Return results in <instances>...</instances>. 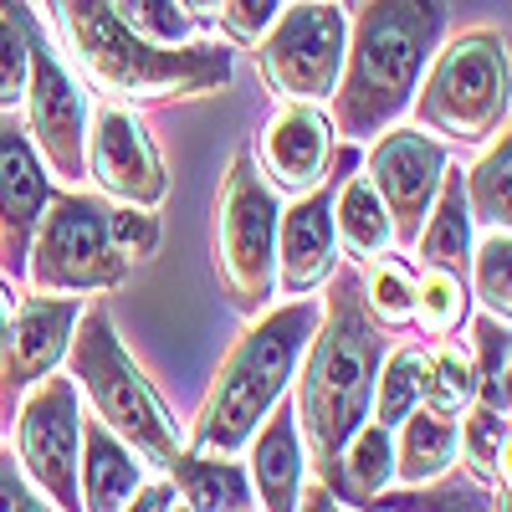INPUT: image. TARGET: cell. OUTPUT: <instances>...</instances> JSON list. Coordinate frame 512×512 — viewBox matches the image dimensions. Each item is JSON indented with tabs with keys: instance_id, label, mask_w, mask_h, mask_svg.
Listing matches in <instances>:
<instances>
[{
	"instance_id": "1",
	"label": "cell",
	"mask_w": 512,
	"mask_h": 512,
	"mask_svg": "<svg viewBox=\"0 0 512 512\" xmlns=\"http://www.w3.org/2000/svg\"><path fill=\"white\" fill-rule=\"evenodd\" d=\"M328 297L318 328L297 364V431H303L308 461L318 466V482L338 492V456H344L349 436L359 431V420H369L374 405V374L384 359V328L374 323V313L364 308V282H359V262L333 267L328 277ZM344 502V492H338Z\"/></svg>"
},
{
	"instance_id": "2",
	"label": "cell",
	"mask_w": 512,
	"mask_h": 512,
	"mask_svg": "<svg viewBox=\"0 0 512 512\" xmlns=\"http://www.w3.org/2000/svg\"><path fill=\"white\" fill-rule=\"evenodd\" d=\"M57 41L72 52L82 77L118 103H164V98H205L226 93L236 57L221 41H180L159 47L144 41L118 16L113 0H36Z\"/></svg>"
},
{
	"instance_id": "3",
	"label": "cell",
	"mask_w": 512,
	"mask_h": 512,
	"mask_svg": "<svg viewBox=\"0 0 512 512\" xmlns=\"http://www.w3.org/2000/svg\"><path fill=\"white\" fill-rule=\"evenodd\" d=\"M446 21V0H369L349 21L344 72H338V88L328 98L333 134L364 144L379 139L390 123H400L446 36Z\"/></svg>"
},
{
	"instance_id": "4",
	"label": "cell",
	"mask_w": 512,
	"mask_h": 512,
	"mask_svg": "<svg viewBox=\"0 0 512 512\" xmlns=\"http://www.w3.org/2000/svg\"><path fill=\"white\" fill-rule=\"evenodd\" d=\"M318 303L308 292L287 297L282 308H262L256 323L231 344V354L221 359L216 379L200 400V415L190 425V451H216V456H236L251 431L262 425V415L287 395V384L303 364V349L318 328Z\"/></svg>"
},
{
	"instance_id": "5",
	"label": "cell",
	"mask_w": 512,
	"mask_h": 512,
	"mask_svg": "<svg viewBox=\"0 0 512 512\" xmlns=\"http://www.w3.org/2000/svg\"><path fill=\"white\" fill-rule=\"evenodd\" d=\"M67 364H72V379H77V395L93 400V415L108 431L134 446L139 461L169 472V461L185 451V431H180V420L169 415V405L159 400L149 374L128 359L123 338L113 333V318L103 308L77 318L72 344H67Z\"/></svg>"
},
{
	"instance_id": "6",
	"label": "cell",
	"mask_w": 512,
	"mask_h": 512,
	"mask_svg": "<svg viewBox=\"0 0 512 512\" xmlns=\"http://www.w3.org/2000/svg\"><path fill=\"white\" fill-rule=\"evenodd\" d=\"M410 108L425 134H441L461 149L487 144L497 128H507V41L497 31H466L436 47Z\"/></svg>"
},
{
	"instance_id": "7",
	"label": "cell",
	"mask_w": 512,
	"mask_h": 512,
	"mask_svg": "<svg viewBox=\"0 0 512 512\" xmlns=\"http://www.w3.org/2000/svg\"><path fill=\"white\" fill-rule=\"evenodd\" d=\"M277 190L256 175L251 149H241L216 200V272L236 313L256 318L277 297Z\"/></svg>"
},
{
	"instance_id": "8",
	"label": "cell",
	"mask_w": 512,
	"mask_h": 512,
	"mask_svg": "<svg viewBox=\"0 0 512 512\" xmlns=\"http://www.w3.org/2000/svg\"><path fill=\"white\" fill-rule=\"evenodd\" d=\"M128 272H134V262L113 246L108 205L98 195H57L52 190L47 210H41V221L31 231V251H26L31 292L93 297V292L123 287Z\"/></svg>"
},
{
	"instance_id": "9",
	"label": "cell",
	"mask_w": 512,
	"mask_h": 512,
	"mask_svg": "<svg viewBox=\"0 0 512 512\" xmlns=\"http://www.w3.org/2000/svg\"><path fill=\"white\" fill-rule=\"evenodd\" d=\"M349 11L338 0H297L256 36V67L277 103H328L344 72Z\"/></svg>"
},
{
	"instance_id": "10",
	"label": "cell",
	"mask_w": 512,
	"mask_h": 512,
	"mask_svg": "<svg viewBox=\"0 0 512 512\" xmlns=\"http://www.w3.org/2000/svg\"><path fill=\"white\" fill-rule=\"evenodd\" d=\"M77 446H82V405L72 374H41L21 390L16 410V461L47 507H77Z\"/></svg>"
},
{
	"instance_id": "11",
	"label": "cell",
	"mask_w": 512,
	"mask_h": 512,
	"mask_svg": "<svg viewBox=\"0 0 512 512\" xmlns=\"http://www.w3.org/2000/svg\"><path fill=\"white\" fill-rule=\"evenodd\" d=\"M26 134L57 180H88V98L52 52L47 31L31 16V82H26Z\"/></svg>"
},
{
	"instance_id": "12",
	"label": "cell",
	"mask_w": 512,
	"mask_h": 512,
	"mask_svg": "<svg viewBox=\"0 0 512 512\" xmlns=\"http://www.w3.org/2000/svg\"><path fill=\"white\" fill-rule=\"evenodd\" d=\"M349 169H359V144L344 139V149H333V159H328V175L313 190L292 195L287 210H277V292L282 297L323 287V277L338 267L333 190Z\"/></svg>"
},
{
	"instance_id": "13",
	"label": "cell",
	"mask_w": 512,
	"mask_h": 512,
	"mask_svg": "<svg viewBox=\"0 0 512 512\" xmlns=\"http://www.w3.org/2000/svg\"><path fill=\"white\" fill-rule=\"evenodd\" d=\"M446 164H451V154L431 134H420V128H395L390 123L379 134L364 175L374 180L384 210H390V231H395L400 251L415 246V231H420L425 210H431V200H436V185L446 175Z\"/></svg>"
},
{
	"instance_id": "14",
	"label": "cell",
	"mask_w": 512,
	"mask_h": 512,
	"mask_svg": "<svg viewBox=\"0 0 512 512\" xmlns=\"http://www.w3.org/2000/svg\"><path fill=\"white\" fill-rule=\"evenodd\" d=\"M88 175L103 195H113L118 205H149L159 210L169 195V175H164V159L149 139L144 118L108 98L93 113V149H88Z\"/></svg>"
},
{
	"instance_id": "15",
	"label": "cell",
	"mask_w": 512,
	"mask_h": 512,
	"mask_svg": "<svg viewBox=\"0 0 512 512\" xmlns=\"http://www.w3.org/2000/svg\"><path fill=\"white\" fill-rule=\"evenodd\" d=\"M47 200H52V175L31 134L11 123V113H0V272H6V282L26 277L31 231Z\"/></svg>"
},
{
	"instance_id": "16",
	"label": "cell",
	"mask_w": 512,
	"mask_h": 512,
	"mask_svg": "<svg viewBox=\"0 0 512 512\" xmlns=\"http://www.w3.org/2000/svg\"><path fill=\"white\" fill-rule=\"evenodd\" d=\"M77 318H82V297H72V292H31V297H16L6 359H0V395H6V400L21 395L31 379L52 374L67 359Z\"/></svg>"
},
{
	"instance_id": "17",
	"label": "cell",
	"mask_w": 512,
	"mask_h": 512,
	"mask_svg": "<svg viewBox=\"0 0 512 512\" xmlns=\"http://www.w3.org/2000/svg\"><path fill=\"white\" fill-rule=\"evenodd\" d=\"M256 164L272 190L287 195H303L328 175V159H333V123L323 113V103H282L267 128L256 134Z\"/></svg>"
},
{
	"instance_id": "18",
	"label": "cell",
	"mask_w": 512,
	"mask_h": 512,
	"mask_svg": "<svg viewBox=\"0 0 512 512\" xmlns=\"http://www.w3.org/2000/svg\"><path fill=\"white\" fill-rule=\"evenodd\" d=\"M246 446H251V466H246L251 492L262 497V507L272 512L297 507V492H303V477H308V446H303V431H297L292 400H277Z\"/></svg>"
},
{
	"instance_id": "19",
	"label": "cell",
	"mask_w": 512,
	"mask_h": 512,
	"mask_svg": "<svg viewBox=\"0 0 512 512\" xmlns=\"http://www.w3.org/2000/svg\"><path fill=\"white\" fill-rule=\"evenodd\" d=\"M144 482V461L134 456L123 436H113L103 420H82V446H77V507L118 512L128 507L134 487Z\"/></svg>"
},
{
	"instance_id": "20",
	"label": "cell",
	"mask_w": 512,
	"mask_h": 512,
	"mask_svg": "<svg viewBox=\"0 0 512 512\" xmlns=\"http://www.w3.org/2000/svg\"><path fill=\"white\" fill-rule=\"evenodd\" d=\"M456 420L461 415H441L431 405H415L395 425V482L431 487V482H441L451 472V461H456Z\"/></svg>"
},
{
	"instance_id": "21",
	"label": "cell",
	"mask_w": 512,
	"mask_h": 512,
	"mask_svg": "<svg viewBox=\"0 0 512 512\" xmlns=\"http://www.w3.org/2000/svg\"><path fill=\"white\" fill-rule=\"evenodd\" d=\"M410 251H415L420 267L466 272V256H472V210H466L461 169L446 164V175H441V185H436V200H431V210H425V221H420Z\"/></svg>"
},
{
	"instance_id": "22",
	"label": "cell",
	"mask_w": 512,
	"mask_h": 512,
	"mask_svg": "<svg viewBox=\"0 0 512 512\" xmlns=\"http://www.w3.org/2000/svg\"><path fill=\"white\" fill-rule=\"evenodd\" d=\"M169 482H175V492H180V507H200V512H210V507H226V512H236V507H256V492H251V472L241 461H231V456H216V451H180L175 461H169V472H164Z\"/></svg>"
},
{
	"instance_id": "23",
	"label": "cell",
	"mask_w": 512,
	"mask_h": 512,
	"mask_svg": "<svg viewBox=\"0 0 512 512\" xmlns=\"http://www.w3.org/2000/svg\"><path fill=\"white\" fill-rule=\"evenodd\" d=\"M333 236L344 246L354 262H369V256L390 251L395 246V231H390V210H384L379 190L369 175L349 169L333 190Z\"/></svg>"
},
{
	"instance_id": "24",
	"label": "cell",
	"mask_w": 512,
	"mask_h": 512,
	"mask_svg": "<svg viewBox=\"0 0 512 512\" xmlns=\"http://www.w3.org/2000/svg\"><path fill=\"white\" fill-rule=\"evenodd\" d=\"M390 482H395V431L369 415L359 420V431L338 456V492H344V507H364Z\"/></svg>"
},
{
	"instance_id": "25",
	"label": "cell",
	"mask_w": 512,
	"mask_h": 512,
	"mask_svg": "<svg viewBox=\"0 0 512 512\" xmlns=\"http://www.w3.org/2000/svg\"><path fill=\"white\" fill-rule=\"evenodd\" d=\"M456 456L507 507V410H492L482 400L466 405L456 420Z\"/></svg>"
},
{
	"instance_id": "26",
	"label": "cell",
	"mask_w": 512,
	"mask_h": 512,
	"mask_svg": "<svg viewBox=\"0 0 512 512\" xmlns=\"http://www.w3.org/2000/svg\"><path fill=\"white\" fill-rule=\"evenodd\" d=\"M466 318H472V287L461 282V272L420 267L415 272V313H410V323H420L425 338H451V333H461Z\"/></svg>"
},
{
	"instance_id": "27",
	"label": "cell",
	"mask_w": 512,
	"mask_h": 512,
	"mask_svg": "<svg viewBox=\"0 0 512 512\" xmlns=\"http://www.w3.org/2000/svg\"><path fill=\"white\" fill-rule=\"evenodd\" d=\"M507 175H512V144H507V128H497V134L487 139V154L461 175L472 226L507 231Z\"/></svg>"
},
{
	"instance_id": "28",
	"label": "cell",
	"mask_w": 512,
	"mask_h": 512,
	"mask_svg": "<svg viewBox=\"0 0 512 512\" xmlns=\"http://www.w3.org/2000/svg\"><path fill=\"white\" fill-rule=\"evenodd\" d=\"M472 395H477V359H472V349L451 344V338H441V344L425 349L420 405H431L441 415H461L466 405H472Z\"/></svg>"
},
{
	"instance_id": "29",
	"label": "cell",
	"mask_w": 512,
	"mask_h": 512,
	"mask_svg": "<svg viewBox=\"0 0 512 512\" xmlns=\"http://www.w3.org/2000/svg\"><path fill=\"white\" fill-rule=\"evenodd\" d=\"M364 282V308L374 313L379 328H410V313H415V267L405 256L379 251L369 256V272H359Z\"/></svg>"
},
{
	"instance_id": "30",
	"label": "cell",
	"mask_w": 512,
	"mask_h": 512,
	"mask_svg": "<svg viewBox=\"0 0 512 512\" xmlns=\"http://www.w3.org/2000/svg\"><path fill=\"white\" fill-rule=\"evenodd\" d=\"M420 374H425V344H405L395 354H384L379 374H374V405H369V415L395 431V425L420 405Z\"/></svg>"
},
{
	"instance_id": "31",
	"label": "cell",
	"mask_w": 512,
	"mask_h": 512,
	"mask_svg": "<svg viewBox=\"0 0 512 512\" xmlns=\"http://www.w3.org/2000/svg\"><path fill=\"white\" fill-rule=\"evenodd\" d=\"M466 272H472V297L477 303L492 318H507L512 313V241H507V231H487L482 241H472Z\"/></svg>"
},
{
	"instance_id": "32",
	"label": "cell",
	"mask_w": 512,
	"mask_h": 512,
	"mask_svg": "<svg viewBox=\"0 0 512 512\" xmlns=\"http://www.w3.org/2000/svg\"><path fill=\"white\" fill-rule=\"evenodd\" d=\"M31 82V11L6 0L0 6V113L21 108Z\"/></svg>"
},
{
	"instance_id": "33",
	"label": "cell",
	"mask_w": 512,
	"mask_h": 512,
	"mask_svg": "<svg viewBox=\"0 0 512 512\" xmlns=\"http://www.w3.org/2000/svg\"><path fill=\"white\" fill-rule=\"evenodd\" d=\"M472 359H477V395L492 410H507V318L482 313L472 323Z\"/></svg>"
},
{
	"instance_id": "34",
	"label": "cell",
	"mask_w": 512,
	"mask_h": 512,
	"mask_svg": "<svg viewBox=\"0 0 512 512\" xmlns=\"http://www.w3.org/2000/svg\"><path fill=\"white\" fill-rule=\"evenodd\" d=\"M113 6L144 41H159V47H180V41H190V31H195V16L180 6V0H113Z\"/></svg>"
},
{
	"instance_id": "35",
	"label": "cell",
	"mask_w": 512,
	"mask_h": 512,
	"mask_svg": "<svg viewBox=\"0 0 512 512\" xmlns=\"http://www.w3.org/2000/svg\"><path fill=\"white\" fill-rule=\"evenodd\" d=\"M108 231L128 262H149L159 251V216L149 205H108Z\"/></svg>"
},
{
	"instance_id": "36",
	"label": "cell",
	"mask_w": 512,
	"mask_h": 512,
	"mask_svg": "<svg viewBox=\"0 0 512 512\" xmlns=\"http://www.w3.org/2000/svg\"><path fill=\"white\" fill-rule=\"evenodd\" d=\"M277 11H282V0H221L216 6L226 36L241 41V47H256V36L277 21Z\"/></svg>"
},
{
	"instance_id": "37",
	"label": "cell",
	"mask_w": 512,
	"mask_h": 512,
	"mask_svg": "<svg viewBox=\"0 0 512 512\" xmlns=\"http://www.w3.org/2000/svg\"><path fill=\"white\" fill-rule=\"evenodd\" d=\"M31 507H47L41 492L26 482L21 461L11 451H0V512H31Z\"/></svg>"
},
{
	"instance_id": "38",
	"label": "cell",
	"mask_w": 512,
	"mask_h": 512,
	"mask_svg": "<svg viewBox=\"0 0 512 512\" xmlns=\"http://www.w3.org/2000/svg\"><path fill=\"white\" fill-rule=\"evenodd\" d=\"M128 507H139V512H169V507H180V492H175V482H139L134 487V497H128Z\"/></svg>"
},
{
	"instance_id": "39",
	"label": "cell",
	"mask_w": 512,
	"mask_h": 512,
	"mask_svg": "<svg viewBox=\"0 0 512 512\" xmlns=\"http://www.w3.org/2000/svg\"><path fill=\"white\" fill-rule=\"evenodd\" d=\"M11 308H16V282L0 277V359H6V338H11Z\"/></svg>"
},
{
	"instance_id": "40",
	"label": "cell",
	"mask_w": 512,
	"mask_h": 512,
	"mask_svg": "<svg viewBox=\"0 0 512 512\" xmlns=\"http://www.w3.org/2000/svg\"><path fill=\"white\" fill-rule=\"evenodd\" d=\"M180 6H185L190 16H216V6H221V0H180Z\"/></svg>"
},
{
	"instance_id": "41",
	"label": "cell",
	"mask_w": 512,
	"mask_h": 512,
	"mask_svg": "<svg viewBox=\"0 0 512 512\" xmlns=\"http://www.w3.org/2000/svg\"><path fill=\"white\" fill-rule=\"evenodd\" d=\"M338 6H349V0H338Z\"/></svg>"
}]
</instances>
